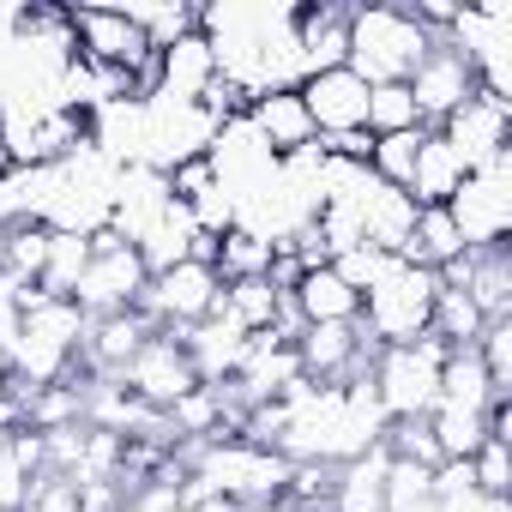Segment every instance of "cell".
<instances>
[{"mask_svg": "<svg viewBox=\"0 0 512 512\" xmlns=\"http://www.w3.org/2000/svg\"><path fill=\"white\" fill-rule=\"evenodd\" d=\"M25 470L7 458V446H0V512H25Z\"/></svg>", "mask_w": 512, "mask_h": 512, "instance_id": "33", "label": "cell"}, {"mask_svg": "<svg viewBox=\"0 0 512 512\" xmlns=\"http://www.w3.org/2000/svg\"><path fill=\"white\" fill-rule=\"evenodd\" d=\"M302 109L314 121V133H368V79H356L350 67H332V73H308L302 85Z\"/></svg>", "mask_w": 512, "mask_h": 512, "instance_id": "11", "label": "cell"}, {"mask_svg": "<svg viewBox=\"0 0 512 512\" xmlns=\"http://www.w3.org/2000/svg\"><path fill=\"white\" fill-rule=\"evenodd\" d=\"M410 127H422L410 85H374L368 91V133L380 139V133H410Z\"/></svg>", "mask_w": 512, "mask_h": 512, "instance_id": "28", "label": "cell"}, {"mask_svg": "<svg viewBox=\"0 0 512 512\" xmlns=\"http://www.w3.org/2000/svg\"><path fill=\"white\" fill-rule=\"evenodd\" d=\"M266 266H272V241L253 229V223H235V229L217 235L211 272H217L223 284H235V278H266Z\"/></svg>", "mask_w": 512, "mask_h": 512, "instance_id": "18", "label": "cell"}, {"mask_svg": "<svg viewBox=\"0 0 512 512\" xmlns=\"http://www.w3.org/2000/svg\"><path fill=\"white\" fill-rule=\"evenodd\" d=\"M392 266H398L392 253H380V247H368V241H362L356 253H344V260H332V272H338V278H344L356 296H368V290H374V284H380Z\"/></svg>", "mask_w": 512, "mask_h": 512, "instance_id": "30", "label": "cell"}, {"mask_svg": "<svg viewBox=\"0 0 512 512\" xmlns=\"http://www.w3.org/2000/svg\"><path fill=\"white\" fill-rule=\"evenodd\" d=\"M464 296L476 302L482 320H512V247H476Z\"/></svg>", "mask_w": 512, "mask_h": 512, "instance_id": "16", "label": "cell"}, {"mask_svg": "<svg viewBox=\"0 0 512 512\" xmlns=\"http://www.w3.org/2000/svg\"><path fill=\"white\" fill-rule=\"evenodd\" d=\"M73 494H79V512H127L121 482H73Z\"/></svg>", "mask_w": 512, "mask_h": 512, "instance_id": "32", "label": "cell"}, {"mask_svg": "<svg viewBox=\"0 0 512 512\" xmlns=\"http://www.w3.org/2000/svg\"><path fill=\"white\" fill-rule=\"evenodd\" d=\"M121 386L139 398V404H151V410H169L181 392H193L199 386V374H193V356L175 344V338H163V332H151L145 338V350L121 368Z\"/></svg>", "mask_w": 512, "mask_h": 512, "instance_id": "8", "label": "cell"}, {"mask_svg": "<svg viewBox=\"0 0 512 512\" xmlns=\"http://www.w3.org/2000/svg\"><path fill=\"white\" fill-rule=\"evenodd\" d=\"M464 175H470V169L458 163V151H452L440 133H422V151H416V169H410V187H404V193H410L416 205H446V199L464 187Z\"/></svg>", "mask_w": 512, "mask_h": 512, "instance_id": "15", "label": "cell"}, {"mask_svg": "<svg viewBox=\"0 0 512 512\" xmlns=\"http://www.w3.org/2000/svg\"><path fill=\"white\" fill-rule=\"evenodd\" d=\"M428 428H434V446L440 458H470L488 434H482V410H458V404H434L428 410Z\"/></svg>", "mask_w": 512, "mask_h": 512, "instance_id": "26", "label": "cell"}, {"mask_svg": "<svg viewBox=\"0 0 512 512\" xmlns=\"http://www.w3.org/2000/svg\"><path fill=\"white\" fill-rule=\"evenodd\" d=\"M434 133L458 151V163H464V169H488V163H500V157H506L512 103H506V97L476 91V97H470V103H458V109H452Z\"/></svg>", "mask_w": 512, "mask_h": 512, "instance_id": "6", "label": "cell"}, {"mask_svg": "<svg viewBox=\"0 0 512 512\" xmlns=\"http://www.w3.org/2000/svg\"><path fill=\"white\" fill-rule=\"evenodd\" d=\"M380 506L386 512H428L434 506V470L392 458L386 464V482H380Z\"/></svg>", "mask_w": 512, "mask_h": 512, "instance_id": "25", "label": "cell"}, {"mask_svg": "<svg viewBox=\"0 0 512 512\" xmlns=\"http://www.w3.org/2000/svg\"><path fill=\"white\" fill-rule=\"evenodd\" d=\"M434 37L410 19V7H350V73L368 85H404Z\"/></svg>", "mask_w": 512, "mask_h": 512, "instance_id": "1", "label": "cell"}, {"mask_svg": "<svg viewBox=\"0 0 512 512\" xmlns=\"http://www.w3.org/2000/svg\"><path fill=\"white\" fill-rule=\"evenodd\" d=\"M85 332H91V320H85V308H73V302H43L37 314H25V338H43V344L67 350V356L85 350Z\"/></svg>", "mask_w": 512, "mask_h": 512, "instance_id": "24", "label": "cell"}, {"mask_svg": "<svg viewBox=\"0 0 512 512\" xmlns=\"http://www.w3.org/2000/svg\"><path fill=\"white\" fill-rule=\"evenodd\" d=\"M211 79H217V55L205 31H187L181 43L163 49V103H199Z\"/></svg>", "mask_w": 512, "mask_h": 512, "instance_id": "14", "label": "cell"}, {"mask_svg": "<svg viewBox=\"0 0 512 512\" xmlns=\"http://www.w3.org/2000/svg\"><path fill=\"white\" fill-rule=\"evenodd\" d=\"M73 43H79V61L91 67H121V73H139L157 49L151 37L121 13V7H73Z\"/></svg>", "mask_w": 512, "mask_h": 512, "instance_id": "5", "label": "cell"}, {"mask_svg": "<svg viewBox=\"0 0 512 512\" xmlns=\"http://www.w3.org/2000/svg\"><path fill=\"white\" fill-rule=\"evenodd\" d=\"M422 133L428 127H410V133H380L374 139V151H368V175L380 181V187H410V169H416V151H422Z\"/></svg>", "mask_w": 512, "mask_h": 512, "instance_id": "22", "label": "cell"}, {"mask_svg": "<svg viewBox=\"0 0 512 512\" xmlns=\"http://www.w3.org/2000/svg\"><path fill=\"white\" fill-rule=\"evenodd\" d=\"M151 272L133 247H115V253H97L85 266L79 290H73V308H85V320H103V314H121V308H139Z\"/></svg>", "mask_w": 512, "mask_h": 512, "instance_id": "9", "label": "cell"}, {"mask_svg": "<svg viewBox=\"0 0 512 512\" xmlns=\"http://www.w3.org/2000/svg\"><path fill=\"white\" fill-rule=\"evenodd\" d=\"M247 127H253V139H260L278 163L302 157V151L320 139L314 121H308V109H302V91H296V85L260 91V97H253V109H247Z\"/></svg>", "mask_w": 512, "mask_h": 512, "instance_id": "12", "label": "cell"}, {"mask_svg": "<svg viewBox=\"0 0 512 512\" xmlns=\"http://www.w3.org/2000/svg\"><path fill=\"white\" fill-rule=\"evenodd\" d=\"M296 308H302L308 326H344V320L362 314V296H356L332 266H320V272H308V278L296 284Z\"/></svg>", "mask_w": 512, "mask_h": 512, "instance_id": "17", "label": "cell"}, {"mask_svg": "<svg viewBox=\"0 0 512 512\" xmlns=\"http://www.w3.org/2000/svg\"><path fill=\"white\" fill-rule=\"evenodd\" d=\"M284 25H290L296 79L332 73L350 61V7H296V13H284Z\"/></svg>", "mask_w": 512, "mask_h": 512, "instance_id": "10", "label": "cell"}, {"mask_svg": "<svg viewBox=\"0 0 512 512\" xmlns=\"http://www.w3.org/2000/svg\"><path fill=\"white\" fill-rule=\"evenodd\" d=\"M187 512H247L241 500H229V494H205L199 506H187Z\"/></svg>", "mask_w": 512, "mask_h": 512, "instance_id": "34", "label": "cell"}, {"mask_svg": "<svg viewBox=\"0 0 512 512\" xmlns=\"http://www.w3.org/2000/svg\"><path fill=\"white\" fill-rule=\"evenodd\" d=\"M434 296H440V278L428 266H392L368 296H362V326L380 350H398V344H416L428 332V314H434Z\"/></svg>", "mask_w": 512, "mask_h": 512, "instance_id": "2", "label": "cell"}, {"mask_svg": "<svg viewBox=\"0 0 512 512\" xmlns=\"http://www.w3.org/2000/svg\"><path fill=\"white\" fill-rule=\"evenodd\" d=\"M452 350L422 332L416 344H398V350H380L374 356V398H380V416L398 422V416H428L440 404V362Z\"/></svg>", "mask_w": 512, "mask_h": 512, "instance_id": "3", "label": "cell"}, {"mask_svg": "<svg viewBox=\"0 0 512 512\" xmlns=\"http://www.w3.org/2000/svg\"><path fill=\"white\" fill-rule=\"evenodd\" d=\"M482 326H488V320L476 314V302H470L464 290H440V296H434V314H428V332H434V338H440L446 350H470Z\"/></svg>", "mask_w": 512, "mask_h": 512, "instance_id": "23", "label": "cell"}, {"mask_svg": "<svg viewBox=\"0 0 512 512\" xmlns=\"http://www.w3.org/2000/svg\"><path fill=\"white\" fill-rule=\"evenodd\" d=\"M157 326L139 314V308H121V314H103V320H91V332H85V350H79V362L97 374V380H121V368L145 350V338H151Z\"/></svg>", "mask_w": 512, "mask_h": 512, "instance_id": "13", "label": "cell"}, {"mask_svg": "<svg viewBox=\"0 0 512 512\" xmlns=\"http://www.w3.org/2000/svg\"><path fill=\"white\" fill-rule=\"evenodd\" d=\"M85 266H91V241H85V229H55V241H49V266H43L37 290H43L49 302H73Z\"/></svg>", "mask_w": 512, "mask_h": 512, "instance_id": "19", "label": "cell"}, {"mask_svg": "<svg viewBox=\"0 0 512 512\" xmlns=\"http://www.w3.org/2000/svg\"><path fill=\"white\" fill-rule=\"evenodd\" d=\"M410 85V97H416V115H422V127L434 133L458 103H470L476 97V67L452 49V43H434L428 55H422V67L404 79Z\"/></svg>", "mask_w": 512, "mask_h": 512, "instance_id": "7", "label": "cell"}, {"mask_svg": "<svg viewBox=\"0 0 512 512\" xmlns=\"http://www.w3.org/2000/svg\"><path fill=\"white\" fill-rule=\"evenodd\" d=\"M464 247H506V229H512V151L488 169H470L464 187L446 199Z\"/></svg>", "mask_w": 512, "mask_h": 512, "instance_id": "4", "label": "cell"}, {"mask_svg": "<svg viewBox=\"0 0 512 512\" xmlns=\"http://www.w3.org/2000/svg\"><path fill=\"white\" fill-rule=\"evenodd\" d=\"M380 446L392 452V458H404V464H446L440 458V446H434V428H428V416H398V422H386L380 428Z\"/></svg>", "mask_w": 512, "mask_h": 512, "instance_id": "27", "label": "cell"}, {"mask_svg": "<svg viewBox=\"0 0 512 512\" xmlns=\"http://www.w3.org/2000/svg\"><path fill=\"white\" fill-rule=\"evenodd\" d=\"M470 476L482 494H512V446L506 440H482L470 452Z\"/></svg>", "mask_w": 512, "mask_h": 512, "instance_id": "31", "label": "cell"}, {"mask_svg": "<svg viewBox=\"0 0 512 512\" xmlns=\"http://www.w3.org/2000/svg\"><path fill=\"white\" fill-rule=\"evenodd\" d=\"M272 314H278V290L266 278L223 284V320H235L241 332H272Z\"/></svg>", "mask_w": 512, "mask_h": 512, "instance_id": "21", "label": "cell"}, {"mask_svg": "<svg viewBox=\"0 0 512 512\" xmlns=\"http://www.w3.org/2000/svg\"><path fill=\"white\" fill-rule=\"evenodd\" d=\"M470 350H476L482 374L494 380V392H512V320H488Z\"/></svg>", "mask_w": 512, "mask_h": 512, "instance_id": "29", "label": "cell"}, {"mask_svg": "<svg viewBox=\"0 0 512 512\" xmlns=\"http://www.w3.org/2000/svg\"><path fill=\"white\" fill-rule=\"evenodd\" d=\"M488 398H506L494 392V380L482 374L476 350H452L440 362V404H458V410H488Z\"/></svg>", "mask_w": 512, "mask_h": 512, "instance_id": "20", "label": "cell"}]
</instances>
